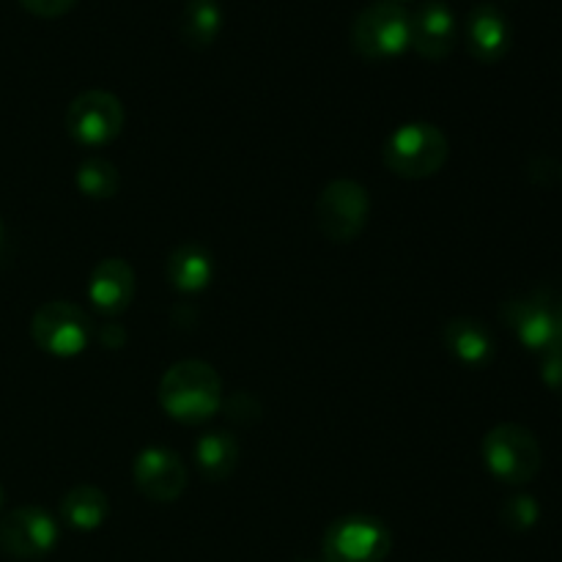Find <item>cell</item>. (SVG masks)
I'll use <instances>...</instances> for the list:
<instances>
[{
	"instance_id": "cell-1",
	"label": "cell",
	"mask_w": 562,
	"mask_h": 562,
	"mask_svg": "<svg viewBox=\"0 0 562 562\" xmlns=\"http://www.w3.org/2000/svg\"><path fill=\"white\" fill-rule=\"evenodd\" d=\"M159 406L187 426L206 423L223 406V379L203 360L176 362L159 379Z\"/></svg>"
},
{
	"instance_id": "cell-2",
	"label": "cell",
	"mask_w": 562,
	"mask_h": 562,
	"mask_svg": "<svg viewBox=\"0 0 562 562\" xmlns=\"http://www.w3.org/2000/svg\"><path fill=\"white\" fill-rule=\"evenodd\" d=\"M448 137L426 121L401 124L384 140V165L401 179H431L448 162Z\"/></svg>"
},
{
	"instance_id": "cell-3",
	"label": "cell",
	"mask_w": 562,
	"mask_h": 562,
	"mask_svg": "<svg viewBox=\"0 0 562 562\" xmlns=\"http://www.w3.org/2000/svg\"><path fill=\"white\" fill-rule=\"evenodd\" d=\"M481 453L486 461V470L508 486H525V483L536 481L543 467V453L536 434L519 423L494 426L483 437Z\"/></svg>"
},
{
	"instance_id": "cell-4",
	"label": "cell",
	"mask_w": 562,
	"mask_h": 562,
	"mask_svg": "<svg viewBox=\"0 0 562 562\" xmlns=\"http://www.w3.org/2000/svg\"><path fill=\"white\" fill-rule=\"evenodd\" d=\"M503 318L525 349L547 355L562 346V291L536 289L505 302Z\"/></svg>"
},
{
	"instance_id": "cell-5",
	"label": "cell",
	"mask_w": 562,
	"mask_h": 562,
	"mask_svg": "<svg viewBox=\"0 0 562 562\" xmlns=\"http://www.w3.org/2000/svg\"><path fill=\"white\" fill-rule=\"evenodd\" d=\"M351 47L368 60L398 58L409 49V11L393 0L371 3L351 25Z\"/></svg>"
},
{
	"instance_id": "cell-6",
	"label": "cell",
	"mask_w": 562,
	"mask_h": 562,
	"mask_svg": "<svg viewBox=\"0 0 562 562\" xmlns=\"http://www.w3.org/2000/svg\"><path fill=\"white\" fill-rule=\"evenodd\" d=\"M393 549L387 525L376 516L349 514L327 527L322 541L324 562H384Z\"/></svg>"
},
{
	"instance_id": "cell-7",
	"label": "cell",
	"mask_w": 562,
	"mask_h": 562,
	"mask_svg": "<svg viewBox=\"0 0 562 562\" xmlns=\"http://www.w3.org/2000/svg\"><path fill=\"white\" fill-rule=\"evenodd\" d=\"M91 316L75 302H47L33 313L31 338L42 351L53 357H77L91 340Z\"/></svg>"
},
{
	"instance_id": "cell-8",
	"label": "cell",
	"mask_w": 562,
	"mask_h": 562,
	"mask_svg": "<svg viewBox=\"0 0 562 562\" xmlns=\"http://www.w3.org/2000/svg\"><path fill=\"white\" fill-rule=\"evenodd\" d=\"M371 214V198L362 184L351 179H335L316 201L318 228L329 241H355L366 231Z\"/></svg>"
},
{
	"instance_id": "cell-9",
	"label": "cell",
	"mask_w": 562,
	"mask_h": 562,
	"mask_svg": "<svg viewBox=\"0 0 562 562\" xmlns=\"http://www.w3.org/2000/svg\"><path fill=\"white\" fill-rule=\"evenodd\" d=\"M126 121V110L115 93L93 88L82 91L66 110V132L75 143L88 148H99L113 143L121 135Z\"/></svg>"
},
{
	"instance_id": "cell-10",
	"label": "cell",
	"mask_w": 562,
	"mask_h": 562,
	"mask_svg": "<svg viewBox=\"0 0 562 562\" xmlns=\"http://www.w3.org/2000/svg\"><path fill=\"white\" fill-rule=\"evenodd\" d=\"M58 543V521L36 505L11 510L0 521V552L14 560H38Z\"/></svg>"
},
{
	"instance_id": "cell-11",
	"label": "cell",
	"mask_w": 562,
	"mask_h": 562,
	"mask_svg": "<svg viewBox=\"0 0 562 562\" xmlns=\"http://www.w3.org/2000/svg\"><path fill=\"white\" fill-rule=\"evenodd\" d=\"M132 477L143 497L151 503H176L187 486V467L168 448H146L132 464Z\"/></svg>"
},
{
	"instance_id": "cell-12",
	"label": "cell",
	"mask_w": 562,
	"mask_h": 562,
	"mask_svg": "<svg viewBox=\"0 0 562 562\" xmlns=\"http://www.w3.org/2000/svg\"><path fill=\"white\" fill-rule=\"evenodd\" d=\"M459 42V22L442 0L420 3L409 14V47L426 60H445Z\"/></svg>"
},
{
	"instance_id": "cell-13",
	"label": "cell",
	"mask_w": 562,
	"mask_h": 562,
	"mask_svg": "<svg viewBox=\"0 0 562 562\" xmlns=\"http://www.w3.org/2000/svg\"><path fill=\"white\" fill-rule=\"evenodd\" d=\"M467 49L481 64H497L510 49V22L503 9L494 3H481L470 11L464 25Z\"/></svg>"
},
{
	"instance_id": "cell-14",
	"label": "cell",
	"mask_w": 562,
	"mask_h": 562,
	"mask_svg": "<svg viewBox=\"0 0 562 562\" xmlns=\"http://www.w3.org/2000/svg\"><path fill=\"white\" fill-rule=\"evenodd\" d=\"M88 300L104 316H119L135 300V269L124 258H104L88 280Z\"/></svg>"
},
{
	"instance_id": "cell-15",
	"label": "cell",
	"mask_w": 562,
	"mask_h": 562,
	"mask_svg": "<svg viewBox=\"0 0 562 562\" xmlns=\"http://www.w3.org/2000/svg\"><path fill=\"white\" fill-rule=\"evenodd\" d=\"M445 346L467 368H483L494 357V335L477 318L459 316L445 324Z\"/></svg>"
},
{
	"instance_id": "cell-16",
	"label": "cell",
	"mask_w": 562,
	"mask_h": 562,
	"mask_svg": "<svg viewBox=\"0 0 562 562\" xmlns=\"http://www.w3.org/2000/svg\"><path fill=\"white\" fill-rule=\"evenodd\" d=\"M165 278L181 294H201L214 278V258L209 256L206 247L187 241V245H179L168 256Z\"/></svg>"
},
{
	"instance_id": "cell-17",
	"label": "cell",
	"mask_w": 562,
	"mask_h": 562,
	"mask_svg": "<svg viewBox=\"0 0 562 562\" xmlns=\"http://www.w3.org/2000/svg\"><path fill=\"white\" fill-rule=\"evenodd\" d=\"M110 514L108 494L97 486H75L66 492L60 499V519L71 527V530L91 532L104 525Z\"/></svg>"
},
{
	"instance_id": "cell-18",
	"label": "cell",
	"mask_w": 562,
	"mask_h": 562,
	"mask_svg": "<svg viewBox=\"0 0 562 562\" xmlns=\"http://www.w3.org/2000/svg\"><path fill=\"white\" fill-rule=\"evenodd\" d=\"M195 464L206 481H225L239 464V442L228 431H209L195 445Z\"/></svg>"
},
{
	"instance_id": "cell-19",
	"label": "cell",
	"mask_w": 562,
	"mask_h": 562,
	"mask_svg": "<svg viewBox=\"0 0 562 562\" xmlns=\"http://www.w3.org/2000/svg\"><path fill=\"white\" fill-rule=\"evenodd\" d=\"M181 38L190 47H209L217 42L220 31H223V9L217 0H187L184 11H181Z\"/></svg>"
},
{
	"instance_id": "cell-20",
	"label": "cell",
	"mask_w": 562,
	"mask_h": 562,
	"mask_svg": "<svg viewBox=\"0 0 562 562\" xmlns=\"http://www.w3.org/2000/svg\"><path fill=\"white\" fill-rule=\"evenodd\" d=\"M119 168L104 157H88L77 168V190L93 201H108L119 192Z\"/></svg>"
},
{
	"instance_id": "cell-21",
	"label": "cell",
	"mask_w": 562,
	"mask_h": 562,
	"mask_svg": "<svg viewBox=\"0 0 562 562\" xmlns=\"http://www.w3.org/2000/svg\"><path fill=\"white\" fill-rule=\"evenodd\" d=\"M499 516H503V521H505V527H508V530L527 532V530H532V527L538 525V519H541V508H538L536 497L519 494V497L505 499Z\"/></svg>"
},
{
	"instance_id": "cell-22",
	"label": "cell",
	"mask_w": 562,
	"mask_h": 562,
	"mask_svg": "<svg viewBox=\"0 0 562 562\" xmlns=\"http://www.w3.org/2000/svg\"><path fill=\"white\" fill-rule=\"evenodd\" d=\"M25 11L31 14L44 16V20H55V16H64L75 9L77 0H16Z\"/></svg>"
},
{
	"instance_id": "cell-23",
	"label": "cell",
	"mask_w": 562,
	"mask_h": 562,
	"mask_svg": "<svg viewBox=\"0 0 562 562\" xmlns=\"http://www.w3.org/2000/svg\"><path fill=\"white\" fill-rule=\"evenodd\" d=\"M541 376H543V384H547L552 393L562 395V346L560 349H552L543 355Z\"/></svg>"
},
{
	"instance_id": "cell-24",
	"label": "cell",
	"mask_w": 562,
	"mask_h": 562,
	"mask_svg": "<svg viewBox=\"0 0 562 562\" xmlns=\"http://www.w3.org/2000/svg\"><path fill=\"white\" fill-rule=\"evenodd\" d=\"M0 245H3V223H0Z\"/></svg>"
},
{
	"instance_id": "cell-25",
	"label": "cell",
	"mask_w": 562,
	"mask_h": 562,
	"mask_svg": "<svg viewBox=\"0 0 562 562\" xmlns=\"http://www.w3.org/2000/svg\"><path fill=\"white\" fill-rule=\"evenodd\" d=\"M0 508H3V488H0Z\"/></svg>"
},
{
	"instance_id": "cell-26",
	"label": "cell",
	"mask_w": 562,
	"mask_h": 562,
	"mask_svg": "<svg viewBox=\"0 0 562 562\" xmlns=\"http://www.w3.org/2000/svg\"><path fill=\"white\" fill-rule=\"evenodd\" d=\"M393 3H398V0H393Z\"/></svg>"
}]
</instances>
